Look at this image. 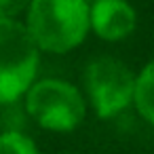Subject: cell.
<instances>
[{
  "label": "cell",
  "instance_id": "obj_1",
  "mask_svg": "<svg viewBox=\"0 0 154 154\" xmlns=\"http://www.w3.org/2000/svg\"><path fill=\"white\" fill-rule=\"evenodd\" d=\"M89 0H32L26 28L40 51L63 55L89 36Z\"/></svg>",
  "mask_w": 154,
  "mask_h": 154
},
{
  "label": "cell",
  "instance_id": "obj_2",
  "mask_svg": "<svg viewBox=\"0 0 154 154\" xmlns=\"http://www.w3.org/2000/svg\"><path fill=\"white\" fill-rule=\"evenodd\" d=\"M40 49L17 19H0V106L15 103L36 80Z\"/></svg>",
  "mask_w": 154,
  "mask_h": 154
},
{
  "label": "cell",
  "instance_id": "obj_3",
  "mask_svg": "<svg viewBox=\"0 0 154 154\" xmlns=\"http://www.w3.org/2000/svg\"><path fill=\"white\" fill-rule=\"evenodd\" d=\"M26 112L32 120L55 133H68L80 127L87 116V99L85 95L70 82L59 78H42L34 80L28 89Z\"/></svg>",
  "mask_w": 154,
  "mask_h": 154
},
{
  "label": "cell",
  "instance_id": "obj_4",
  "mask_svg": "<svg viewBox=\"0 0 154 154\" xmlns=\"http://www.w3.org/2000/svg\"><path fill=\"white\" fill-rule=\"evenodd\" d=\"M85 89L93 112L99 118H114L133 103L135 74L125 61L101 55L85 70Z\"/></svg>",
  "mask_w": 154,
  "mask_h": 154
},
{
  "label": "cell",
  "instance_id": "obj_5",
  "mask_svg": "<svg viewBox=\"0 0 154 154\" xmlns=\"http://www.w3.org/2000/svg\"><path fill=\"white\" fill-rule=\"evenodd\" d=\"M89 23L97 38L118 42L135 32L137 13L129 0H93L89 7Z\"/></svg>",
  "mask_w": 154,
  "mask_h": 154
},
{
  "label": "cell",
  "instance_id": "obj_6",
  "mask_svg": "<svg viewBox=\"0 0 154 154\" xmlns=\"http://www.w3.org/2000/svg\"><path fill=\"white\" fill-rule=\"evenodd\" d=\"M133 106L146 122L154 125V59L148 61L135 76Z\"/></svg>",
  "mask_w": 154,
  "mask_h": 154
},
{
  "label": "cell",
  "instance_id": "obj_7",
  "mask_svg": "<svg viewBox=\"0 0 154 154\" xmlns=\"http://www.w3.org/2000/svg\"><path fill=\"white\" fill-rule=\"evenodd\" d=\"M0 154H40L38 146L32 137L21 131H5L0 133Z\"/></svg>",
  "mask_w": 154,
  "mask_h": 154
},
{
  "label": "cell",
  "instance_id": "obj_8",
  "mask_svg": "<svg viewBox=\"0 0 154 154\" xmlns=\"http://www.w3.org/2000/svg\"><path fill=\"white\" fill-rule=\"evenodd\" d=\"M32 0H0V19H17L21 11H28Z\"/></svg>",
  "mask_w": 154,
  "mask_h": 154
}]
</instances>
